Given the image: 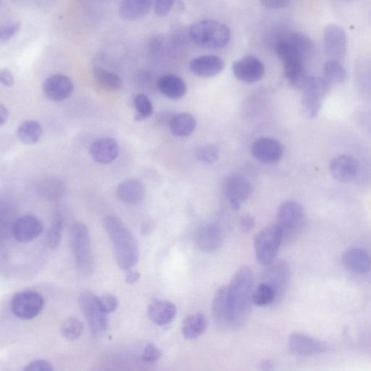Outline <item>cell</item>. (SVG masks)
<instances>
[{"mask_svg":"<svg viewBox=\"0 0 371 371\" xmlns=\"http://www.w3.org/2000/svg\"><path fill=\"white\" fill-rule=\"evenodd\" d=\"M253 287L252 270L248 266L241 267L227 286L231 328H240L248 320L253 303Z\"/></svg>","mask_w":371,"mask_h":371,"instance_id":"1","label":"cell"},{"mask_svg":"<svg viewBox=\"0 0 371 371\" xmlns=\"http://www.w3.org/2000/svg\"><path fill=\"white\" fill-rule=\"evenodd\" d=\"M103 224L112 241L117 263L124 270H130L138 262V242L118 217L109 214L104 218Z\"/></svg>","mask_w":371,"mask_h":371,"instance_id":"2","label":"cell"},{"mask_svg":"<svg viewBox=\"0 0 371 371\" xmlns=\"http://www.w3.org/2000/svg\"><path fill=\"white\" fill-rule=\"evenodd\" d=\"M189 35L195 44L209 49L224 48L231 38L230 29L224 24L212 20L194 24L189 29Z\"/></svg>","mask_w":371,"mask_h":371,"instance_id":"3","label":"cell"},{"mask_svg":"<svg viewBox=\"0 0 371 371\" xmlns=\"http://www.w3.org/2000/svg\"><path fill=\"white\" fill-rule=\"evenodd\" d=\"M71 245L78 270L83 276H90L94 272V262L90 233L85 224H73L71 233Z\"/></svg>","mask_w":371,"mask_h":371,"instance_id":"4","label":"cell"},{"mask_svg":"<svg viewBox=\"0 0 371 371\" xmlns=\"http://www.w3.org/2000/svg\"><path fill=\"white\" fill-rule=\"evenodd\" d=\"M306 220L305 210L300 203L292 201L282 203L278 210L277 224L283 233L284 240L299 236L305 227Z\"/></svg>","mask_w":371,"mask_h":371,"instance_id":"5","label":"cell"},{"mask_svg":"<svg viewBox=\"0 0 371 371\" xmlns=\"http://www.w3.org/2000/svg\"><path fill=\"white\" fill-rule=\"evenodd\" d=\"M302 90V112L306 119H314L330 91V84L323 78L308 76Z\"/></svg>","mask_w":371,"mask_h":371,"instance_id":"6","label":"cell"},{"mask_svg":"<svg viewBox=\"0 0 371 371\" xmlns=\"http://www.w3.org/2000/svg\"><path fill=\"white\" fill-rule=\"evenodd\" d=\"M283 241V233L277 224L263 228L255 240L258 262L261 265L265 266L275 261Z\"/></svg>","mask_w":371,"mask_h":371,"instance_id":"7","label":"cell"},{"mask_svg":"<svg viewBox=\"0 0 371 371\" xmlns=\"http://www.w3.org/2000/svg\"><path fill=\"white\" fill-rule=\"evenodd\" d=\"M262 282L270 286L275 292V304L281 303L286 296L291 281V270L284 260H275L264 266Z\"/></svg>","mask_w":371,"mask_h":371,"instance_id":"8","label":"cell"},{"mask_svg":"<svg viewBox=\"0 0 371 371\" xmlns=\"http://www.w3.org/2000/svg\"><path fill=\"white\" fill-rule=\"evenodd\" d=\"M79 303L92 334L100 336L105 333L108 328L107 314L101 307L99 298L86 291L80 295Z\"/></svg>","mask_w":371,"mask_h":371,"instance_id":"9","label":"cell"},{"mask_svg":"<svg viewBox=\"0 0 371 371\" xmlns=\"http://www.w3.org/2000/svg\"><path fill=\"white\" fill-rule=\"evenodd\" d=\"M45 307L43 297L34 291L17 293L11 300L13 314L22 320H31L41 314Z\"/></svg>","mask_w":371,"mask_h":371,"instance_id":"10","label":"cell"},{"mask_svg":"<svg viewBox=\"0 0 371 371\" xmlns=\"http://www.w3.org/2000/svg\"><path fill=\"white\" fill-rule=\"evenodd\" d=\"M288 347L293 355L305 357L324 354L328 349L323 342L301 333H294L289 336Z\"/></svg>","mask_w":371,"mask_h":371,"instance_id":"11","label":"cell"},{"mask_svg":"<svg viewBox=\"0 0 371 371\" xmlns=\"http://www.w3.org/2000/svg\"><path fill=\"white\" fill-rule=\"evenodd\" d=\"M233 73L238 79L245 83H255L263 79L265 66L258 57L245 56L233 65Z\"/></svg>","mask_w":371,"mask_h":371,"instance_id":"12","label":"cell"},{"mask_svg":"<svg viewBox=\"0 0 371 371\" xmlns=\"http://www.w3.org/2000/svg\"><path fill=\"white\" fill-rule=\"evenodd\" d=\"M252 194L249 180L242 175H233L226 184V194L233 210H238Z\"/></svg>","mask_w":371,"mask_h":371,"instance_id":"13","label":"cell"},{"mask_svg":"<svg viewBox=\"0 0 371 371\" xmlns=\"http://www.w3.org/2000/svg\"><path fill=\"white\" fill-rule=\"evenodd\" d=\"M323 41L326 54L330 59H342L347 49V36L344 30L337 25H328L324 29Z\"/></svg>","mask_w":371,"mask_h":371,"instance_id":"14","label":"cell"},{"mask_svg":"<svg viewBox=\"0 0 371 371\" xmlns=\"http://www.w3.org/2000/svg\"><path fill=\"white\" fill-rule=\"evenodd\" d=\"M251 151L254 158L265 164L277 163L284 153L279 142L269 138H262L254 142Z\"/></svg>","mask_w":371,"mask_h":371,"instance_id":"15","label":"cell"},{"mask_svg":"<svg viewBox=\"0 0 371 371\" xmlns=\"http://www.w3.org/2000/svg\"><path fill=\"white\" fill-rule=\"evenodd\" d=\"M195 242L203 252L211 253L221 248L224 244L222 229L214 224H207L199 228L195 235Z\"/></svg>","mask_w":371,"mask_h":371,"instance_id":"16","label":"cell"},{"mask_svg":"<svg viewBox=\"0 0 371 371\" xmlns=\"http://www.w3.org/2000/svg\"><path fill=\"white\" fill-rule=\"evenodd\" d=\"M73 83L69 77L63 74H54L45 80L43 91L48 99L53 102H61L71 95Z\"/></svg>","mask_w":371,"mask_h":371,"instance_id":"17","label":"cell"},{"mask_svg":"<svg viewBox=\"0 0 371 371\" xmlns=\"http://www.w3.org/2000/svg\"><path fill=\"white\" fill-rule=\"evenodd\" d=\"M43 226L40 219L33 216H26L16 220L12 226L14 238L19 242L27 243L36 239L43 232Z\"/></svg>","mask_w":371,"mask_h":371,"instance_id":"18","label":"cell"},{"mask_svg":"<svg viewBox=\"0 0 371 371\" xmlns=\"http://www.w3.org/2000/svg\"><path fill=\"white\" fill-rule=\"evenodd\" d=\"M330 172L336 180L340 182H350L355 180L358 174V163L351 156L341 154L332 159Z\"/></svg>","mask_w":371,"mask_h":371,"instance_id":"19","label":"cell"},{"mask_svg":"<svg viewBox=\"0 0 371 371\" xmlns=\"http://www.w3.org/2000/svg\"><path fill=\"white\" fill-rule=\"evenodd\" d=\"M120 154L119 143L112 138L96 140L90 147L92 158L101 164H109L118 159Z\"/></svg>","mask_w":371,"mask_h":371,"instance_id":"20","label":"cell"},{"mask_svg":"<svg viewBox=\"0 0 371 371\" xmlns=\"http://www.w3.org/2000/svg\"><path fill=\"white\" fill-rule=\"evenodd\" d=\"M344 266L349 271L357 275H365L371 268V257L363 249L350 247L342 254V258Z\"/></svg>","mask_w":371,"mask_h":371,"instance_id":"21","label":"cell"},{"mask_svg":"<svg viewBox=\"0 0 371 371\" xmlns=\"http://www.w3.org/2000/svg\"><path fill=\"white\" fill-rule=\"evenodd\" d=\"M225 64L217 55H203L193 59L190 64L191 71L200 77L210 78L219 75L224 69Z\"/></svg>","mask_w":371,"mask_h":371,"instance_id":"22","label":"cell"},{"mask_svg":"<svg viewBox=\"0 0 371 371\" xmlns=\"http://www.w3.org/2000/svg\"><path fill=\"white\" fill-rule=\"evenodd\" d=\"M150 319L159 326H166L171 323L177 316V307L166 300H156L148 307Z\"/></svg>","mask_w":371,"mask_h":371,"instance_id":"23","label":"cell"},{"mask_svg":"<svg viewBox=\"0 0 371 371\" xmlns=\"http://www.w3.org/2000/svg\"><path fill=\"white\" fill-rule=\"evenodd\" d=\"M154 4V0H122L119 13L126 21H138L149 13Z\"/></svg>","mask_w":371,"mask_h":371,"instance_id":"24","label":"cell"},{"mask_svg":"<svg viewBox=\"0 0 371 371\" xmlns=\"http://www.w3.org/2000/svg\"><path fill=\"white\" fill-rule=\"evenodd\" d=\"M117 196L124 203L129 205H138L145 196V187L138 180H127L117 188Z\"/></svg>","mask_w":371,"mask_h":371,"instance_id":"25","label":"cell"},{"mask_svg":"<svg viewBox=\"0 0 371 371\" xmlns=\"http://www.w3.org/2000/svg\"><path fill=\"white\" fill-rule=\"evenodd\" d=\"M212 312L214 322L219 327L231 328L227 286H222L217 291L212 301Z\"/></svg>","mask_w":371,"mask_h":371,"instance_id":"26","label":"cell"},{"mask_svg":"<svg viewBox=\"0 0 371 371\" xmlns=\"http://www.w3.org/2000/svg\"><path fill=\"white\" fill-rule=\"evenodd\" d=\"M157 85L161 92L171 100L182 99L187 92V85L182 78L173 74L161 77Z\"/></svg>","mask_w":371,"mask_h":371,"instance_id":"27","label":"cell"},{"mask_svg":"<svg viewBox=\"0 0 371 371\" xmlns=\"http://www.w3.org/2000/svg\"><path fill=\"white\" fill-rule=\"evenodd\" d=\"M170 132L178 138H186L196 129V119L189 113H180L171 117L168 123Z\"/></svg>","mask_w":371,"mask_h":371,"instance_id":"28","label":"cell"},{"mask_svg":"<svg viewBox=\"0 0 371 371\" xmlns=\"http://www.w3.org/2000/svg\"><path fill=\"white\" fill-rule=\"evenodd\" d=\"M208 324L207 318L202 314L188 316L182 323V335L187 340L197 339L205 333Z\"/></svg>","mask_w":371,"mask_h":371,"instance_id":"29","label":"cell"},{"mask_svg":"<svg viewBox=\"0 0 371 371\" xmlns=\"http://www.w3.org/2000/svg\"><path fill=\"white\" fill-rule=\"evenodd\" d=\"M43 129L42 125L33 120L23 122L17 129L19 140L28 145L36 144L42 138Z\"/></svg>","mask_w":371,"mask_h":371,"instance_id":"30","label":"cell"},{"mask_svg":"<svg viewBox=\"0 0 371 371\" xmlns=\"http://www.w3.org/2000/svg\"><path fill=\"white\" fill-rule=\"evenodd\" d=\"M276 52L283 65L294 61H304L305 57L300 49L287 37L277 43Z\"/></svg>","mask_w":371,"mask_h":371,"instance_id":"31","label":"cell"},{"mask_svg":"<svg viewBox=\"0 0 371 371\" xmlns=\"http://www.w3.org/2000/svg\"><path fill=\"white\" fill-rule=\"evenodd\" d=\"M93 75L96 84L104 89L116 91L119 90L122 87V80L119 75L101 66L94 68Z\"/></svg>","mask_w":371,"mask_h":371,"instance_id":"32","label":"cell"},{"mask_svg":"<svg viewBox=\"0 0 371 371\" xmlns=\"http://www.w3.org/2000/svg\"><path fill=\"white\" fill-rule=\"evenodd\" d=\"M286 79L291 86L302 89L308 75L304 66V61H294L284 65Z\"/></svg>","mask_w":371,"mask_h":371,"instance_id":"33","label":"cell"},{"mask_svg":"<svg viewBox=\"0 0 371 371\" xmlns=\"http://www.w3.org/2000/svg\"><path fill=\"white\" fill-rule=\"evenodd\" d=\"M323 79L330 84H340L345 81L347 71L337 60H330L323 68Z\"/></svg>","mask_w":371,"mask_h":371,"instance_id":"34","label":"cell"},{"mask_svg":"<svg viewBox=\"0 0 371 371\" xmlns=\"http://www.w3.org/2000/svg\"><path fill=\"white\" fill-rule=\"evenodd\" d=\"M40 192L42 196L48 201H56L63 197L65 185L59 179H48L41 184Z\"/></svg>","mask_w":371,"mask_h":371,"instance_id":"35","label":"cell"},{"mask_svg":"<svg viewBox=\"0 0 371 371\" xmlns=\"http://www.w3.org/2000/svg\"><path fill=\"white\" fill-rule=\"evenodd\" d=\"M275 291L265 283L261 282L253 291L252 301L257 306L263 307L275 305Z\"/></svg>","mask_w":371,"mask_h":371,"instance_id":"36","label":"cell"},{"mask_svg":"<svg viewBox=\"0 0 371 371\" xmlns=\"http://www.w3.org/2000/svg\"><path fill=\"white\" fill-rule=\"evenodd\" d=\"M136 122H143L149 118L153 112V106L149 97L144 94H138L134 99Z\"/></svg>","mask_w":371,"mask_h":371,"instance_id":"37","label":"cell"},{"mask_svg":"<svg viewBox=\"0 0 371 371\" xmlns=\"http://www.w3.org/2000/svg\"><path fill=\"white\" fill-rule=\"evenodd\" d=\"M63 227V219L61 217L55 218L48 231L45 238V245L48 248L54 249L60 245Z\"/></svg>","mask_w":371,"mask_h":371,"instance_id":"38","label":"cell"},{"mask_svg":"<svg viewBox=\"0 0 371 371\" xmlns=\"http://www.w3.org/2000/svg\"><path fill=\"white\" fill-rule=\"evenodd\" d=\"M84 330L83 323L74 318L68 319L61 327V335L71 341L79 338Z\"/></svg>","mask_w":371,"mask_h":371,"instance_id":"39","label":"cell"},{"mask_svg":"<svg viewBox=\"0 0 371 371\" xmlns=\"http://www.w3.org/2000/svg\"><path fill=\"white\" fill-rule=\"evenodd\" d=\"M197 159L205 164H212L219 159V152L216 146L206 145L201 147L196 152Z\"/></svg>","mask_w":371,"mask_h":371,"instance_id":"40","label":"cell"},{"mask_svg":"<svg viewBox=\"0 0 371 371\" xmlns=\"http://www.w3.org/2000/svg\"><path fill=\"white\" fill-rule=\"evenodd\" d=\"M22 29L20 22H12L2 27L0 30V41L6 43L11 40Z\"/></svg>","mask_w":371,"mask_h":371,"instance_id":"41","label":"cell"},{"mask_svg":"<svg viewBox=\"0 0 371 371\" xmlns=\"http://www.w3.org/2000/svg\"><path fill=\"white\" fill-rule=\"evenodd\" d=\"M161 357L160 349L152 344L145 346L143 353V360L149 363L158 361Z\"/></svg>","mask_w":371,"mask_h":371,"instance_id":"42","label":"cell"},{"mask_svg":"<svg viewBox=\"0 0 371 371\" xmlns=\"http://www.w3.org/2000/svg\"><path fill=\"white\" fill-rule=\"evenodd\" d=\"M99 303L107 314L114 312L119 305L118 299L110 294L104 295L99 298Z\"/></svg>","mask_w":371,"mask_h":371,"instance_id":"43","label":"cell"},{"mask_svg":"<svg viewBox=\"0 0 371 371\" xmlns=\"http://www.w3.org/2000/svg\"><path fill=\"white\" fill-rule=\"evenodd\" d=\"M175 0H154V10L156 15H166L173 8Z\"/></svg>","mask_w":371,"mask_h":371,"instance_id":"44","label":"cell"},{"mask_svg":"<svg viewBox=\"0 0 371 371\" xmlns=\"http://www.w3.org/2000/svg\"><path fill=\"white\" fill-rule=\"evenodd\" d=\"M27 371H52V365L45 361L37 360L30 363L24 369Z\"/></svg>","mask_w":371,"mask_h":371,"instance_id":"45","label":"cell"},{"mask_svg":"<svg viewBox=\"0 0 371 371\" xmlns=\"http://www.w3.org/2000/svg\"><path fill=\"white\" fill-rule=\"evenodd\" d=\"M261 4L272 10H278L287 7L291 0H260Z\"/></svg>","mask_w":371,"mask_h":371,"instance_id":"46","label":"cell"},{"mask_svg":"<svg viewBox=\"0 0 371 371\" xmlns=\"http://www.w3.org/2000/svg\"><path fill=\"white\" fill-rule=\"evenodd\" d=\"M256 220L248 214H244L240 221V227L242 231L248 233L256 227Z\"/></svg>","mask_w":371,"mask_h":371,"instance_id":"47","label":"cell"},{"mask_svg":"<svg viewBox=\"0 0 371 371\" xmlns=\"http://www.w3.org/2000/svg\"><path fill=\"white\" fill-rule=\"evenodd\" d=\"M0 81L6 87H13L15 84L14 76L8 69H2L0 71Z\"/></svg>","mask_w":371,"mask_h":371,"instance_id":"48","label":"cell"},{"mask_svg":"<svg viewBox=\"0 0 371 371\" xmlns=\"http://www.w3.org/2000/svg\"><path fill=\"white\" fill-rule=\"evenodd\" d=\"M140 278V273L136 270L129 271L126 276L127 284H132L138 282Z\"/></svg>","mask_w":371,"mask_h":371,"instance_id":"49","label":"cell"},{"mask_svg":"<svg viewBox=\"0 0 371 371\" xmlns=\"http://www.w3.org/2000/svg\"><path fill=\"white\" fill-rule=\"evenodd\" d=\"M9 112L3 103L0 105V124L3 126L8 121Z\"/></svg>","mask_w":371,"mask_h":371,"instance_id":"50","label":"cell"},{"mask_svg":"<svg viewBox=\"0 0 371 371\" xmlns=\"http://www.w3.org/2000/svg\"><path fill=\"white\" fill-rule=\"evenodd\" d=\"M261 368L263 370H273V364L270 361H263L261 365Z\"/></svg>","mask_w":371,"mask_h":371,"instance_id":"51","label":"cell"}]
</instances>
